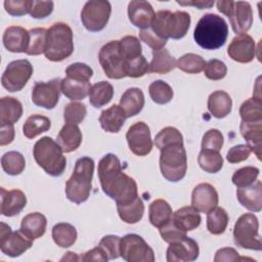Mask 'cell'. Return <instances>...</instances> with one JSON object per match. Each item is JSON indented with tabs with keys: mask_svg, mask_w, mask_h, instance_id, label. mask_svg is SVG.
Wrapping results in <instances>:
<instances>
[{
	"mask_svg": "<svg viewBox=\"0 0 262 262\" xmlns=\"http://www.w3.org/2000/svg\"><path fill=\"white\" fill-rule=\"evenodd\" d=\"M239 116L243 122H262V101L260 97H251L244 101L239 107Z\"/></svg>",
	"mask_w": 262,
	"mask_h": 262,
	"instance_id": "ab89813d",
	"label": "cell"
},
{
	"mask_svg": "<svg viewBox=\"0 0 262 262\" xmlns=\"http://www.w3.org/2000/svg\"><path fill=\"white\" fill-rule=\"evenodd\" d=\"M117 210L120 218L128 223L134 224L141 220L144 213V205L142 200L137 196L133 201L125 204H117Z\"/></svg>",
	"mask_w": 262,
	"mask_h": 262,
	"instance_id": "d6a6232c",
	"label": "cell"
},
{
	"mask_svg": "<svg viewBox=\"0 0 262 262\" xmlns=\"http://www.w3.org/2000/svg\"><path fill=\"white\" fill-rule=\"evenodd\" d=\"M199 253L198 243L185 236L180 241L170 243L166 254L168 262H190L198 259Z\"/></svg>",
	"mask_w": 262,
	"mask_h": 262,
	"instance_id": "e0dca14e",
	"label": "cell"
},
{
	"mask_svg": "<svg viewBox=\"0 0 262 262\" xmlns=\"http://www.w3.org/2000/svg\"><path fill=\"white\" fill-rule=\"evenodd\" d=\"M23 115V105L14 97L4 96L0 99V125H13Z\"/></svg>",
	"mask_w": 262,
	"mask_h": 262,
	"instance_id": "f546056e",
	"label": "cell"
},
{
	"mask_svg": "<svg viewBox=\"0 0 262 262\" xmlns=\"http://www.w3.org/2000/svg\"><path fill=\"white\" fill-rule=\"evenodd\" d=\"M177 3L180 5H192L199 9L211 8L214 5V1H188V2L177 1Z\"/></svg>",
	"mask_w": 262,
	"mask_h": 262,
	"instance_id": "03108f58",
	"label": "cell"
},
{
	"mask_svg": "<svg viewBox=\"0 0 262 262\" xmlns=\"http://www.w3.org/2000/svg\"><path fill=\"white\" fill-rule=\"evenodd\" d=\"M30 41L26 51L28 55H39L44 53L47 44V30L44 28H34L29 31Z\"/></svg>",
	"mask_w": 262,
	"mask_h": 262,
	"instance_id": "7bdbcfd3",
	"label": "cell"
},
{
	"mask_svg": "<svg viewBox=\"0 0 262 262\" xmlns=\"http://www.w3.org/2000/svg\"><path fill=\"white\" fill-rule=\"evenodd\" d=\"M204 73L209 80H213V81L221 80L227 74V67L223 61L213 58V59H210L208 62H206Z\"/></svg>",
	"mask_w": 262,
	"mask_h": 262,
	"instance_id": "11a10c76",
	"label": "cell"
},
{
	"mask_svg": "<svg viewBox=\"0 0 262 262\" xmlns=\"http://www.w3.org/2000/svg\"><path fill=\"white\" fill-rule=\"evenodd\" d=\"M81 261H107L108 258L105 255V253L103 252V250L97 246L96 248L84 253L81 257H80Z\"/></svg>",
	"mask_w": 262,
	"mask_h": 262,
	"instance_id": "be15d7a7",
	"label": "cell"
},
{
	"mask_svg": "<svg viewBox=\"0 0 262 262\" xmlns=\"http://www.w3.org/2000/svg\"><path fill=\"white\" fill-rule=\"evenodd\" d=\"M98 60L104 74L110 79L118 80L127 77V60L121 51L119 40H113L104 44L99 50Z\"/></svg>",
	"mask_w": 262,
	"mask_h": 262,
	"instance_id": "30bf717a",
	"label": "cell"
},
{
	"mask_svg": "<svg viewBox=\"0 0 262 262\" xmlns=\"http://www.w3.org/2000/svg\"><path fill=\"white\" fill-rule=\"evenodd\" d=\"M1 166L5 173L11 176H16L23 173L26 167L24 156L18 151L5 152L1 158Z\"/></svg>",
	"mask_w": 262,
	"mask_h": 262,
	"instance_id": "60d3db41",
	"label": "cell"
},
{
	"mask_svg": "<svg viewBox=\"0 0 262 262\" xmlns=\"http://www.w3.org/2000/svg\"><path fill=\"white\" fill-rule=\"evenodd\" d=\"M52 238L60 248H69L73 246L77 239V230L72 224L60 222L53 226Z\"/></svg>",
	"mask_w": 262,
	"mask_h": 262,
	"instance_id": "8d00e7d4",
	"label": "cell"
},
{
	"mask_svg": "<svg viewBox=\"0 0 262 262\" xmlns=\"http://www.w3.org/2000/svg\"><path fill=\"white\" fill-rule=\"evenodd\" d=\"M47 220L46 217L38 212L26 215L20 223V231L31 239L41 237L46 230Z\"/></svg>",
	"mask_w": 262,
	"mask_h": 262,
	"instance_id": "4316f807",
	"label": "cell"
},
{
	"mask_svg": "<svg viewBox=\"0 0 262 262\" xmlns=\"http://www.w3.org/2000/svg\"><path fill=\"white\" fill-rule=\"evenodd\" d=\"M91 85L89 82H81L70 79L68 77L61 80V92L71 100L84 99L90 91Z\"/></svg>",
	"mask_w": 262,
	"mask_h": 262,
	"instance_id": "d590c367",
	"label": "cell"
},
{
	"mask_svg": "<svg viewBox=\"0 0 262 262\" xmlns=\"http://www.w3.org/2000/svg\"><path fill=\"white\" fill-rule=\"evenodd\" d=\"M139 38L141 41L147 44L152 49V51L160 50L164 48L165 45L167 44V40L159 38L151 30H148V29L141 30L139 32Z\"/></svg>",
	"mask_w": 262,
	"mask_h": 262,
	"instance_id": "91938a15",
	"label": "cell"
},
{
	"mask_svg": "<svg viewBox=\"0 0 262 262\" xmlns=\"http://www.w3.org/2000/svg\"><path fill=\"white\" fill-rule=\"evenodd\" d=\"M232 100L229 94L222 90L214 91L208 98V111L214 118L222 119L230 114Z\"/></svg>",
	"mask_w": 262,
	"mask_h": 262,
	"instance_id": "f1b7e54d",
	"label": "cell"
},
{
	"mask_svg": "<svg viewBox=\"0 0 262 262\" xmlns=\"http://www.w3.org/2000/svg\"><path fill=\"white\" fill-rule=\"evenodd\" d=\"M119 43H120L121 51L127 61L142 55L141 54V52H142L141 44H140V41L136 37L125 36L121 40H119Z\"/></svg>",
	"mask_w": 262,
	"mask_h": 262,
	"instance_id": "681fc988",
	"label": "cell"
},
{
	"mask_svg": "<svg viewBox=\"0 0 262 262\" xmlns=\"http://www.w3.org/2000/svg\"><path fill=\"white\" fill-rule=\"evenodd\" d=\"M223 135L218 129H210L202 139V149L220 151L223 146Z\"/></svg>",
	"mask_w": 262,
	"mask_h": 262,
	"instance_id": "f5cc1de1",
	"label": "cell"
},
{
	"mask_svg": "<svg viewBox=\"0 0 262 262\" xmlns=\"http://www.w3.org/2000/svg\"><path fill=\"white\" fill-rule=\"evenodd\" d=\"M126 119L127 117L123 108L120 105L114 104L101 112L99 116V123L104 131L118 133L123 127Z\"/></svg>",
	"mask_w": 262,
	"mask_h": 262,
	"instance_id": "cb8c5ba5",
	"label": "cell"
},
{
	"mask_svg": "<svg viewBox=\"0 0 262 262\" xmlns=\"http://www.w3.org/2000/svg\"><path fill=\"white\" fill-rule=\"evenodd\" d=\"M120 241L121 237L113 234L105 235L100 239L98 246L103 250L108 260L120 257Z\"/></svg>",
	"mask_w": 262,
	"mask_h": 262,
	"instance_id": "6f0895ef",
	"label": "cell"
},
{
	"mask_svg": "<svg viewBox=\"0 0 262 262\" xmlns=\"http://www.w3.org/2000/svg\"><path fill=\"white\" fill-rule=\"evenodd\" d=\"M176 68V59L170 54V52L162 48L160 50L152 51V59L149 63V72L165 75L173 71Z\"/></svg>",
	"mask_w": 262,
	"mask_h": 262,
	"instance_id": "836d02e7",
	"label": "cell"
},
{
	"mask_svg": "<svg viewBox=\"0 0 262 262\" xmlns=\"http://www.w3.org/2000/svg\"><path fill=\"white\" fill-rule=\"evenodd\" d=\"M66 74L70 79L81 82H89L90 78L93 76V71L86 63L75 62L66 69Z\"/></svg>",
	"mask_w": 262,
	"mask_h": 262,
	"instance_id": "f907efd6",
	"label": "cell"
},
{
	"mask_svg": "<svg viewBox=\"0 0 262 262\" xmlns=\"http://www.w3.org/2000/svg\"><path fill=\"white\" fill-rule=\"evenodd\" d=\"M228 220L227 212L221 207H216L207 213V229L210 233L219 235L225 231Z\"/></svg>",
	"mask_w": 262,
	"mask_h": 262,
	"instance_id": "f35d334b",
	"label": "cell"
},
{
	"mask_svg": "<svg viewBox=\"0 0 262 262\" xmlns=\"http://www.w3.org/2000/svg\"><path fill=\"white\" fill-rule=\"evenodd\" d=\"M94 161L89 157H82L76 161L72 176L66 183V195L75 204H82L88 200L92 187Z\"/></svg>",
	"mask_w": 262,
	"mask_h": 262,
	"instance_id": "3957f363",
	"label": "cell"
},
{
	"mask_svg": "<svg viewBox=\"0 0 262 262\" xmlns=\"http://www.w3.org/2000/svg\"><path fill=\"white\" fill-rule=\"evenodd\" d=\"M216 4L218 10L229 18L231 28L235 34H246L251 29L253 11L249 2L221 0Z\"/></svg>",
	"mask_w": 262,
	"mask_h": 262,
	"instance_id": "9c48e42d",
	"label": "cell"
},
{
	"mask_svg": "<svg viewBox=\"0 0 262 262\" xmlns=\"http://www.w3.org/2000/svg\"><path fill=\"white\" fill-rule=\"evenodd\" d=\"M120 256L127 262H154L155 254L138 234L129 233L120 241Z\"/></svg>",
	"mask_w": 262,
	"mask_h": 262,
	"instance_id": "8fae6325",
	"label": "cell"
},
{
	"mask_svg": "<svg viewBox=\"0 0 262 262\" xmlns=\"http://www.w3.org/2000/svg\"><path fill=\"white\" fill-rule=\"evenodd\" d=\"M259 172H260L259 169L256 167L246 166L236 170L233 173L231 177V181L237 188L246 187L253 184L257 180L259 176Z\"/></svg>",
	"mask_w": 262,
	"mask_h": 262,
	"instance_id": "bcb514c9",
	"label": "cell"
},
{
	"mask_svg": "<svg viewBox=\"0 0 262 262\" xmlns=\"http://www.w3.org/2000/svg\"><path fill=\"white\" fill-rule=\"evenodd\" d=\"M160 151V169L164 178L170 182L183 179L187 170V157L183 142L166 145Z\"/></svg>",
	"mask_w": 262,
	"mask_h": 262,
	"instance_id": "52a82bcc",
	"label": "cell"
},
{
	"mask_svg": "<svg viewBox=\"0 0 262 262\" xmlns=\"http://www.w3.org/2000/svg\"><path fill=\"white\" fill-rule=\"evenodd\" d=\"M218 205V193L210 183L198 184L191 193V207L198 212L208 213Z\"/></svg>",
	"mask_w": 262,
	"mask_h": 262,
	"instance_id": "d6986e66",
	"label": "cell"
},
{
	"mask_svg": "<svg viewBox=\"0 0 262 262\" xmlns=\"http://www.w3.org/2000/svg\"><path fill=\"white\" fill-rule=\"evenodd\" d=\"M0 226V249L4 255L18 257L33 246V239L24 234L20 229L12 231L4 222H1Z\"/></svg>",
	"mask_w": 262,
	"mask_h": 262,
	"instance_id": "5bb4252c",
	"label": "cell"
},
{
	"mask_svg": "<svg viewBox=\"0 0 262 262\" xmlns=\"http://www.w3.org/2000/svg\"><path fill=\"white\" fill-rule=\"evenodd\" d=\"M74 51L73 31L64 23H55L47 30L45 57L51 61H61Z\"/></svg>",
	"mask_w": 262,
	"mask_h": 262,
	"instance_id": "8992f818",
	"label": "cell"
},
{
	"mask_svg": "<svg viewBox=\"0 0 262 262\" xmlns=\"http://www.w3.org/2000/svg\"><path fill=\"white\" fill-rule=\"evenodd\" d=\"M227 54L234 61L241 63L251 62L256 54L254 39L248 34L235 36L227 48Z\"/></svg>",
	"mask_w": 262,
	"mask_h": 262,
	"instance_id": "ac0fdd59",
	"label": "cell"
},
{
	"mask_svg": "<svg viewBox=\"0 0 262 262\" xmlns=\"http://www.w3.org/2000/svg\"><path fill=\"white\" fill-rule=\"evenodd\" d=\"M61 92V80L56 78L48 82H36L32 90L34 104L47 110L55 107Z\"/></svg>",
	"mask_w": 262,
	"mask_h": 262,
	"instance_id": "9a60e30c",
	"label": "cell"
},
{
	"mask_svg": "<svg viewBox=\"0 0 262 262\" xmlns=\"http://www.w3.org/2000/svg\"><path fill=\"white\" fill-rule=\"evenodd\" d=\"M156 12L149 2L134 0L128 4V17L135 27L146 30L150 27Z\"/></svg>",
	"mask_w": 262,
	"mask_h": 262,
	"instance_id": "ffe728a7",
	"label": "cell"
},
{
	"mask_svg": "<svg viewBox=\"0 0 262 262\" xmlns=\"http://www.w3.org/2000/svg\"><path fill=\"white\" fill-rule=\"evenodd\" d=\"M206 66L205 59L194 53H186L176 60V68L187 74H199Z\"/></svg>",
	"mask_w": 262,
	"mask_h": 262,
	"instance_id": "ee69618b",
	"label": "cell"
},
{
	"mask_svg": "<svg viewBox=\"0 0 262 262\" xmlns=\"http://www.w3.org/2000/svg\"><path fill=\"white\" fill-rule=\"evenodd\" d=\"M56 142L66 154L76 150L82 142V133L78 125L66 123L56 137Z\"/></svg>",
	"mask_w": 262,
	"mask_h": 262,
	"instance_id": "d4e9b609",
	"label": "cell"
},
{
	"mask_svg": "<svg viewBox=\"0 0 262 262\" xmlns=\"http://www.w3.org/2000/svg\"><path fill=\"white\" fill-rule=\"evenodd\" d=\"M159 231H160V234H161L163 241L166 243H169V244L180 241V239L184 238L185 236H187L186 231H184L180 227H178L173 222L172 219L167 224H165L164 226L159 228Z\"/></svg>",
	"mask_w": 262,
	"mask_h": 262,
	"instance_id": "9f6ffc18",
	"label": "cell"
},
{
	"mask_svg": "<svg viewBox=\"0 0 262 262\" xmlns=\"http://www.w3.org/2000/svg\"><path fill=\"white\" fill-rule=\"evenodd\" d=\"M228 37V26L223 17L215 13H207L198 21L193 38L204 49L215 50L222 47Z\"/></svg>",
	"mask_w": 262,
	"mask_h": 262,
	"instance_id": "7a4b0ae2",
	"label": "cell"
},
{
	"mask_svg": "<svg viewBox=\"0 0 262 262\" xmlns=\"http://www.w3.org/2000/svg\"><path fill=\"white\" fill-rule=\"evenodd\" d=\"M1 214L6 217H12L20 213L27 205V198L24 191L19 189L6 190L1 187Z\"/></svg>",
	"mask_w": 262,
	"mask_h": 262,
	"instance_id": "603a6c76",
	"label": "cell"
},
{
	"mask_svg": "<svg viewBox=\"0 0 262 262\" xmlns=\"http://www.w3.org/2000/svg\"><path fill=\"white\" fill-rule=\"evenodd\" d=\"M50 127L51 122L49 118L42 115H32L25 122L23 126V133L27 138L33 139L39 134L48 131Z\"/></svg>",
	"mask_w": 262,
	"mask_h": 262,
	"instance_id": "74e56055",
	"label": "cell"
},
{
	"mask_svg": "<svg viewBox=\"0 0 262 262\" xmlns=\"http://www.w3.org/2000/svg\"><path fill=\"white\" fill-rule=\"evenodd\" d=\"M34 0H6L4 1L5 11L12 16H21L31 12Z\"/></svg>",
	"mask_w": 262,
	"mask_h": 262,
	"instance_id": "db71d44e",
	"label": "cell"
},
{
	"mask_svg": "<svg viewBox=\"0 0 262 262\" xmlns=\"http://www.w3.org/2000/svg\"><path fill=\"white\" fill-rule=\"evenodd\" d=\"M236 198L246 209L252 212H260L262 209V182L256 180L249 186L237 188Z\"/></svg>",
	"mask_w": 262,
	"mask_h": 262,
	"instance_id": "7402d4cb",
	"label": "cell"
},
{
	"mask_svg": "<svg viewBox=\"0 0 262 262\" xmlns=\"http://www.w3.org/2000/svg\"><path fill=\"white\" fill-rule=\"evenodd\" d=\"M173 222L184 231H191L200 226L201 215L192 207H182L172 215Z\"/></svg>",
	"mask_w": 262,
	"mask_h": 262,
	"instance_id": "1f68e13d",
	"label": "cell"
},
{
	"mask_svg": "<svg viewBox=\"0 0 262 262\" xmlns=\"http://www.w3.org/2000/svg\"><path fill=\"white\" fill-rule=\"evenodd\" d=\"M88 95L90 103L94 107L98 108L107 104L112 100L114 95V87L111 83L101 81L91 86Z\"/></svg>",
	"mask_w": 262,
	"mask_h": 262,
	"instance_id": "e575fe53",
	"label": "cell"
},
{
	"mask_svg": "<svg viewBox=\"0 0 262 262\" xmlns=\"http://www.w3.org/2000/svg\"><path fill=\"white\" fill-rule=\"evenodd\" d=\"M33 74V66L28 59L13 60L6 67L1 84L9 92L20 91Z\"/></svg>",
	"mask_w": 262,
	"mask_h": 262,
	"instance_id": "4fadbf2b",
	"label": "cell"
},
{
	"mask_svg": "<svg viewBox=\"0 0 262 262\" xmlns=\"http://www.w3.org/2000/svg\"><path fill=\"white\" fill-rule=\"evenodd\" d=\"M111 12L112 6L108 1H88L81 11V21L86 30L99 32L103 30L108 23Z\"/></svg>",
	"mask_w": 262,
	"mask_h": 262,
	"instance_id": "7c38bea8",
	"label": "cell"
},
{
	"mask_svg": "<svg viewBox=\"0 0 262 262\" xmlns=\"http://www.w3.org/2000/svg\"><path fill=\"white\" fill-rule=\"evenodd\" d=\"M182 142H183V136L180 133V131L175 127H170V126L162 129L155 137V144L159 149L169 144L182 143Z\"/></svg>",
	"mask_w": 262,
	"mask_h": 262,
	"instance_id": "7dc6e473",
	"label": "cell"
},
{
	"mask_svg": "<svg viewBox=\"0 0 262 262\" xmlns=\"http://www.w3.org/2000/svg\"><path fill=\"white\" fill-rule=\"evenodd\" d=\"M68 261V260H70V261H78V260H80V258L76 255V253H73V252H68L67 253V255H64V257L63 258H61V261Z\"/></svg>",
	"mask_w": 262,
	"mask_h": 262,
	"instance_id": "003e7915",
	"label": "cell"
},
{
	"mask_svg": "<svg viewBox=\"0 0 262 262\" xmlns=\"http://www.w3.org/2000/svg\"><path fill=\"white\" fill-rule=\"evenodd\" d=\"M259 221L252 213L242 215L233 227V239L236 246L242 249L261 251L262 243L258 232Z\"/></svg>",
	"mask_w": 262,
	"mask_h": 262,
	"instance_id": "ba28073f",
	"label": "cell"
},
{
	"mask_svg": "<svg viewBox=\"0 0 262 262\" xmlns=\"http://www.w3.org/2000/svg\"><path fill=\"white\" fill-rule=\"evenodd\" d=\"M126 139L130 150L139 157L147 156L152 149L149 127L144 122H137L129 127Z\"/></svg>",
	"mask_w": 262,
	"mask_h": 262,
	"instance_id": "2e32d148",
	"label": "cell"
},
{
	"mask_svg": "<svg viewBox=\"0 0 262 262\" xmlns=\"http://www.w3.org/2000/svg\"><path fill=\"white\" fill-rule=\"evenodd\" d=\"M239 131L247 141V145L260 160L261 158V140H262V122L246 123L241 122Z\"/></svg>",
	"mask_w": 262,
	"mask_h": 262,
	"instance_id": "83f0119b",
	"label": "cell"
},
{
	"mask_svg": "<svg viewBox=\"0 0 262 262\" xmlns=\"http://www.w3.org/2000/svg\"><path fill=\"white\" fill-rule=\"evenodd\" d=\"M119 105L123 108L127 118L138 115L144 106V94L142 90L137 87L127 89L121 96Z\"/></svg>",
	"mask_w": 262,
	"mask_h": 262,
	"instance_id": "484cf974",
	"label": "cell"
},
{
	"mask_svg": "<svg viewBox=\"0 0 262 262\" xmlns=\"http://www.w3.org/2000/svg\"><path fill=\"white\" fill-rule=\"evenodd\" d=\"M151 31L161 39L183 38L190 27V15L185 11L160 10L151 21Z\"/></svg>",
	"mask_w": 262,
	"mask_h": 262,
	"instance_id": "5b68a950",
	"label": "cell"
},
{
	"mask_svg": "<svg viewBox=\"0 0 262 262\" xmlns=\"http://www.w3.org/2000/svg\"><path fill=\"white\" fill-rule=\"evenodd\" d=\"M2 40L4 47L8 51L14 53H26L29 46L30 34L29 31L23 27L11 26L4 31Z\"/></svg>",
	"mask_w": 262,
	"mask_h": 262,
	"instance_id": "44dd1931",
	"label": "cell"
},
{
	"mask_svg": "<svg viewBox=\"0 0 262 262\" xmlns=\"http://www.w3.org/2000/svg\"><path fill=\"white\" fill-rule=\"evenodd\" d=\"M148 92L151 100L158 104H166L170 102L174 95L171 86L162 80L152 82L148 87Z\"/></svg>",
	"mask_w": 262,
	"mask_h": 262,
	"instance_id": "f6af8a7d",
	"label": "cell"
},
{
	"mask_svg": "<svg viewBox=\"0 0 262 262\" xmlns=\"http://www.w3.org/2000/svg\"><path fill=\"white\" fill-rule=\"evenodd\" d=\"M53 2L52 1H35L31 9V16L34 18H45L51 14L53 11Z\"/></svg>",
	"mask_w": 262,
	"mask_h": 262,
	"instance_id": "94428289",
	"label": "cell"
},
{
	"mask_svg": "<svg viewBox=\"0 0 262 262\" xmlns=\"http://www.w3.org/2000/svg\"><path fill=\"white\" fill-rule=\"evenodd\" d=\"M14 139L13 125H4L0 128V145H7Z\"/></svg>",
	"mask_w": 262,
	"mask_h": 262,
	"instance_id": "e7e4bbea",
	"label": "cell"
},
{
	"mask_svg": "<svg viewBox=\"0 0 262 262\" xmlns=\"http://www.w3.org/2000/svg\"><path fill=\"white\" fill-rule=\"evenodd\" d=\"M251 152L252 150L247 144H237L229 148L226 155V160L230 164H237L246 161L250 157Z\"/></svg>",
	"mask_w": 262,
	"mask_h": 262,
	"instance_id": "680465c9",
	"label": "cell"
},
{
	"mask_svg": "<svg viewBox=\"0 0 262 262\" xmlns=\"http://www.w3.org/2000/svg\"><path fill=\"white\" fill-rule=\"evenodd\" d=\"M198 162L200 167L208 173H217L223 166V158L219 151L202 149Z\"/></svg>",
	"mask_w": 262,
	"mask_h": 262,
	"instance_id": "b9f144b4",
	"label": "cell"
},
{
	"mask_svg": "<svg viewBox=\"0 0 262 262\" xmlns=\"http://www.w3.org/2000/svg\"><path fill=\"white\" fill-rule=\"evenodd\" d=\"M87 108L84 103L81 102H70L64 106L63 119L68 124H80L86 117Z\"/></svg>",
	"mask_w": 262,
	"mask_h": 262,
	"instance_id": "c3c4849f",
	"label": "cell"
},
{
	"mask_svg": "<svg viewBox=\"0 0 262 262\" xmlns=\"http://www.w3.org/2000/svg\"><path fill=\"white\" fill-rule=\"evenodd\" d=\"M149 72V63L143 55L128 60L126 64V76L130 78H139Z\"/></svg>",
	"mask_w": 262,
	"mask_h": 262,
	"instance_id": "816d5d0a",
	"label": "cell"
},
{
	"mask_svg": "<svg viewBox=\"0 0 262 262\" xmlns=\"http://www.w3.org/2000/svg\"><path fill=\"white\" fill-rule=\"evenodd\" d=\"M33 156L38 164L48 175L60 176L66 169L67 159L63 151L51 137L44 136L34 145Z\"/></svg>",
	"mask_w": 262,
	"mask_h": 262,
	"instance_id": "277c9868",
	"label": "cell"
},
{
	"mask_svg": "<svg viewBox=\"0 0 262 262\" xmlns=\"http://www.w3.org/2000/svg\"><path fill=\"white\" fill-rule=\"evenodd\" d=\"M148 217L149 222L152 226L157 228H161L165 224H167L172 219V208L169 205V203L165 200L158 199L155 200L150 205L148 209Z\"/></svg>",
	"mask_w": 262,
	"mask_h": 262,
	"instance_id": "4dcf8cb0",
	"label": "cell"
},
{
	"mask_svg": "<svg viewBox=\"0 0 262 262\" xmlns=\"http://www.w3.org/2000/svg\"><path fill=\"white\" fill-rule=\"evenodd\" d=\"M97 173L103 192L117 204H125L138 196L135 180L123 172L116 155H105L98 163Z\"/></svg>",
	"mask_w": 262,
	"mask_h": 262,
	"instance_id": "6da1fadb",
	"label": "cell"
},
{
	"mask_svg": "<svg viewBox=\"0 0 262 262\" xmlns=\"http://www.w3.org/2000/svg\"><path fill=\"white\" fill-rule=\"evenodd\" d=\"M248 258L239 257L238 253L233 248H222L219 249L214 257L215 262H221V261H241V260H247Z\"/></svg>",
	"mask_w": 262,
	"mask_h": 262,
	"instance_id": "6125c7cd",
	"label": "cell"
}]
</instances>
